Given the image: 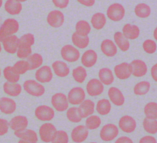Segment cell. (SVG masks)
Instances as JSON below:
<instances>
[{"label":"cell","instance_id":"1","mask_svg":"<svg viewBox=\"0 0 157 143\" xmlns=\"http://www.w3.org/2000/svg\"><path fill=\"white\" fill-rule=\"evenodd\" d=\"M24 90L29 95L34 97H40L44 94V86L34 80H28L23 83Z\"/></svg>","mask_w":157,"mask_h":143},{"label":"cell","instance_id":"2","mask_svg":"<svg viewBox=\"0 0 157 143\" xmlns=\"http://www.w3.org/2000/svg\"><path fill=\"white\" fill-rule=\"evenodd\" d=\"M118 133L119 129L115 124L108 123L102 127L99 135L102 141L109 142L115 139Z\"/></svg>","mask_w":157,"mask_h":143},{"label":"cell","instance_id":"3","mask_svg":"<svg viewBox=\"0 0 157 143\" xmlns=\"http://www.w3.org/2000/svg\"><path fill=\"white\" fill-rule=\"evenodd\" d=\"M51 103L54 108L59 112L67 110L69 107L67 97L62 92H57L53 94L51 99Z\"/></svg>","mask_w":157,"mask_h":143},{"label":"cell","instance_id":"4","mask_svg":"<svg viewBox=\"0 0 157 143\" xmlns=\"http://www.w3.org/2000/svg\"><path fill=\"white\" fill-rule=\"evenodd\" d=\"M125 14L124 7L119 3L111 4L107 10V15L109 19L114 22H118L123 18Z\"/></svg>","mask_w":157,"mask_h":143},{"label":"cell","instance_id":"5","mask_svg":"<svg viewBox=\"0 0 157 143\" xmlns=\"http://www.w3.org/2000/svg\"><path fill=\"white\" fill-rule=\"evenodd\" d=\"M36 117L40 121H48L55 117L54 110L48 105H40L35 109Z\"/></svg>","mask_w":157,"mask_h":143},{"label":"cell","instance_id":"6","mask_svg":"<svg viewBox=\"0 0 157 143\" xmlns=\"http://www.w3.org/2000/svg\"><path fill=\"white\" fill-rule=\"evenodd\" d=\"M61 55L64 60L69 62L77 61L80 55L78 50L70 44H66L61 48Z\"/></svg>","mask_w":157,"mask_h":143},{"label":"cell","instance_id":"7","mask_svg":"<svg viewBox=\"0 0 157 143\" xmlns=\"http://www.w3.org/2000/svg\"><path fill=\"white\" fill-rule=\"evenodd\" d=\"M86 94L84 89L81 87H74L72 88L67 94V100L72 105H79L85 99Z\"/></svg>","mask_w":157,"mask_h":143},{"label":"cell","instance_id":"8","mask_svg":"<svg viewBox=\"0 0 157 143\" xmlns=\"http://www.w3.org/2000/svg\"><path fill=\"white\" fill-rule=\"evenodd\" d=\"M56 131V128L54 125L51 123H45L42 124L39 130V136L42 141L44 142H50L52 137Z\"/></svg>","mask_w":157,"mask_h":143},{"label":"cell","instance_id":"9","mask_svg":"<svg viewBox=\"0 0 157 143\" xmlns=\"http://www.w3.org/2000/svg\"><path fill=\"white\" fill-rule=\"evenodd\" d=\"M118 126L123 132L131 133L135 131L137 123L135 119L131 116L124 115L119 120Z\"/></svg>","mask_w":157,"mask_h":143},{"label":"cell","instance_id":"10","mask_svg":"<svg viewBox=\"0 0 157 143\" xmlns=\"http://www.w3.org/2000/svg\"><path fill=\"white\" fill-rule=\"evenodd\" d=\"M47 21L50 26L54 28H59L64 23V15L60 10H53L48 14Z\"/></svg>","mask_w":157,"mask_h":143},{"label":"cell","instance_id":"11","mask_svg":"<svg viewBox=\"0 0 157 143\" xmlns=\"http://www.w3.org/2000/svg\"><path fill=\"white\" fill-rule=\"evenodd\" d=\"M89 134L88 129L84 125H77L71 132V139L76 143H81L85 141Z\"/></svg>","mask_w":157,"mask_h":143},{"label":"cell","instance_id":"12","mask_svg":"<svg viewBox=\"0 0 157 143\" xmlns=\"http://www.w3.org/2000/svg\"><path fill=\"white\" fill-rule=\"evenodd\" d=\"M86 89L89 96H97L103 92L104 87L99 80L93 78L88 82Z\"/></svg>","mask_w":157,"mask_h":143},{"label":"cell","instance_id":"13","mask_svg":"<svg viewBox=\"0 0 157 143\" xmlns=\"http://www.w3.org/2000/svg\"><path fill=\"white\" fill-rule=\"evenodd\" d=\"M36 80L42 83L50 82L53 78V73L51 68L48 65H44L37 70L35 73Z\"/></svg>","mask_w":157,"mask_h":143},{"label":"cell","instance_id":"14","mask_svg":"<svg viewBox=\"0 0 157 143\" xmlns=\"http://www.w3.org/2000/svg\"><path fill=\"white\" fill-rule=\"evenodd\" d=\"M132 75L136 77H142L146 75L148 71L147 64L142 60L135 59L130 63Z\"/></svg>","mask_w":157,"mask_h":143},{"label":"cell","instance_id":"15","mask_svg":"<svg viewBox=\"0 0 157 143\" xmlns=\"http://www.w3.org/2000/svg\"><path fill=\"white\" fill-rule=\"evenodd\" d=\"M9 123V128L14 132L21 131L26 129L28 125V118L23 115H17L13 117Z\"/></svg>","mask_w":157,"mask_h":143},{"label":"cell","instance_id":"16","mask_svg":"<svg viewBox=\"0 0 157 143\" xmlns=\"http://www.w3.org/2000/svg\"><path fill=\"white\" fill-rule=\"evenodd\" d=\"M17 104L15 100L7 97L0 98V111L6 115H10L15 112Z\"/></svg>","mask_w":157,"mask_h":143},{"label":"cell","instance_id":"17","mask_svg":"<svg viewBox=\"0 0 157 143\" xmlns=\"http://www.w3.org/2000/svg\"><path fill=\"white\" fill-rule=\"evenodd\" d=\"M95 104L90 99H85L77 107L78 112L82 118H87L94 112Z\"/></svg>","mask_w":157,"mask_h":143},{"label":"cell","instance_id":"18","mask_svg":"<svg viewBox=\"0 0 157 143\" xmlns=\"http://www.w3.org/2000/svg\"><path fill=\"white\" fill-rule=\"evenodd\" d=\"M114 73L116 76L120 80H126L132 75L130 64L127 62H123L117 65L114 67Z\"/></svg>","mask_w":157,"mask_h":143},{"label":"cell","instance_id":"19","mask_svg":"<svg viewBox=\"0 0 157 143\" xmlns=\"http://www.w3.org/2000/svg\"><path fill=\"white\" fill-rule=\"evenodd\" d=\"M0 29L8 36L13 35L19 29V23L14 18H7L3 22Z\"/></svg>","mask_w":157,"mask_h":143},{"label":"cell","instance_id":"20","mask_svg":"<svg viewBox=\"0 0 157 143\" xmlns=\"http://www.w3.org/2000/svg\"><path fill=\"white\" fill-rule=\"evenodd\" d=\"M108 96L110 101L116 106H121L124 103L125 99L124 95L116 87H110L109 89Z\"/></svg>","mask_w":157,"mask_h":143},{"label":"cell","instance_id":"21","mask_svg":"<svg viewBox=\"0 0 157 143\" xmlns=\"http://www.w3.org/2000/svg\"><path fill=\"white\" fill-rule=\"evenodd\" d=\"M19 44V38L15 35L8 36L3 42L2 45L6 52L13 54L16 53Z\"/></svg>","mask_w":157,"mask_h":143},{"label":"cell","instance_id":"22","mask_svg":"<svg viewBox=\"0 0 157 143\" xmlns=\"http://www.w3.org/2000/svg\"><path fill=\"white\" fill-rule=\"evenodd\" d=\"M98 60L97 53L93 49H88L82 55L81 62L83 65L87 68L93 67Z\"/></svg>","mask_w":157,"mask_h":143},{"label":"cell","instance_id":"23","mask_svg":"<svg viewBox=\"0 0 157 143\" xmlns=\"http://www.w3.org/2000/svg\"><path fill=\"white\" fill-rule=\"evenodd\" d=\"M16 137L25 140L29 143H37L38 141V136L36 131L31 129H25L21 131L14 132Z\"/></svg>","mask_w":157,"mask_h":143},{"label":"cell","instance_id":"24","mask_svg":"<svg viewBox=\"0 0 157 143\" xmlns=\"http://www.w3.org/2000/svg\"><path fill=\"white\" fill-rule=\"evenodd\" d=\"M52 66L55 74L59 77H66L69 74L70 69L69 67L66 63L63 61L56 60L52 63Z\"/></svg>","mask_w":157,"mask_h":143},{"label":"cell","instance_id":"25","mask_svg":"<svg viewBox=\"0 0 157 143\" xmlns=\"http://www.w3.org/2000/svg\"><path fill=\"white\" fill-rule=\"evenodd\" d=\"M101 49L102 53L107 57H113L117 53V47L115 44L110 39H104L101 44Z\"/></svg>","mask_w":157,"mask_h":143},{"label":"cell","instance_id":"26","mask_svg":"<svg viewBox=\"0 0 157 143\" xmlns=\"http://www.w3.org/2000/svg\"><path fill=\"white\" fill-rule=\"evenodd\" d=\"M123 35L128 39H136L140 35V30L137 25L127 23L123 28Z\"/></svg>","mask_w":157,"mask_h":143},{"label":"cell","instance_id":"27","mask_svg":"<svg viewBox=\"0 0 157 143\" xmlns=\"http://www.w3.org/2000/svg\"><path fill=\"white\" fill-rule=\"evenodd\" d=\"M4 92L12 97H17L21 92V86L17 83L5 82L3 85Z\"/></svg>","mask_w":157,"mask_h":143},{"label":"cell","instance_id":"28","mask_svg":"<svg viewBox=\"0 0 157 143\" xmlns=\"http://www.w3.org/2000/svg\"><path fill=\"white\" fill-rule=\"evenodd\" d=\"M100 81L105 85H110L114 81V76L112 71L109 68H102L99 71Z\"/></svg>","mask_w":157,"mask_h":143},{"label":"cell","instance_id":"29","mask_svg":"<svg viewBox=\"0 0 157 143\" xmlns=\"http://www.w3.org/2000/svg\"><path fill=\"white\" fill-rule=\"evenodd\" d=\"M4 9L10 15H18L22 10V5L16 0H7L5 2Z\"/></svg>","mask_w":157,"mask_h":143},{"label":"cell","instance_id":"30","mask_svg":"<svg viewBox=\"0 0 157 143\" xmlns=\"http://www.w3.org/2000/svg\"><path fill=\"white\" fill-rule=\"evenodd\" d=\"M113 38L116 44L118 46V47L121 51L126 52L129 49L130 46L129 41L123 36L121 32H116L114 34Z\"/></svg>","mask_w":157,"mask_h":143},{"label":"cell","instance_id":"31","mask_svg":"<svg viewBox=\"0 0 157 143\" xmlns=\"http://www.w3.org/2000/svg\"><path fill=\"white\" fill-rule=\"evenodd\" d=\"M92 26L96 30H101L106 23V18L104 14L98 12L94 14L91 19Z\"/></svg>","mask_w":157,"mask_h":143},{"label":"cell","instance_id":"32","mask_svg":"<svg viewBox=\"0 0 157 143\" xmlns=\"http://www.w3.org/2000/svg\"><path fill=\"white\" fill-rule=\"evenodd\" d=\"M111 104L108 99H102L98 101L96 109L98 113L101 115H108L111 110Z\"/></svg>","mask_w":157,"mask_h":143},{"label":"cell","instance_id":"33","mask_svg":"<svg viewBox=\"0 0 157 143\" xmlns=\"http://www.w3.org/2000/svg\"><path fill=\"white\" fill-rule=\"evenodd\" d=\"M27 59V62L29 65V70H35L39 68L43 63L42 56L38 53L31 54Z\"/></svg>","mask_w":157,"mask_h":143},{"label":"cell","instance_id":"34","mask_svg":"<svg viewBox=\"0 0 157 143\" xmlns=\"http://www.w3.org/2000/svg\"><path fill=\"white\" fill-rule=\"evenodd\" d=\"M72 41L73 44L80 49L86 48L90 43L89 37L82 36L78 35L76 32H74L72 35Z\"/></svg>","mask_w":157,"mask_h":143},{"label":"cell","instance_id":"35","mask_svg":"<svg viewBox=\"0 0 157 143\" xmlns=\"http://www.w3.org/2000/svg\"><path fill=\"white\" fill-rule=\"evenodd\" d=\"M3 75L5 79L9 83H17L20 80V75H18L12 66H7L3 70Z\"/></svg>","mask_w":157,"mask_h":143},{"label":"cell","instance_id":"36","mask_svg":"<svg viewBox=\"0 0 157 143\" xmlns=\"http://www.w3.org/2000/svg\"><path fill=\"white\" fill-rule=\"evenodd\" d=\"M91 31L90 25L85 20H80L75 25V32L80 36H87Z\"/></svg>","mask_w":157,"mask_h":143},{"label":"cell","instance_id":"37","mask_svg":"<svg viewBox=\"0 0 157 143\" xmlns=\"http://www.w3.org/2000/svg\"><path fill=\"white\" fill-rule=\"evenodd\" d=\"M143 127L147 133L155 134L157 133V120L145 117L143 120Z\"/></svg>","mask_w":157,"mask_h":143},{"label":"cell","instance_id":"38","mask_svg":"<svg viewBox=\"0 0 157 143\" xmlns=\"http://www.w3.org/2000/svg\"><path fill=\"white\" fill-rule=\"evenodd\" d=\"M134 12L138 17L147 18L151 14V9L145 3H139L135 7Z\"/></svg>","mask_w":157,"mask_h":143},{"label":"cell","instance_id":"39","mask_svg":"<svg viewBox=\"0 0 157 143\" xmlns=\"http://www.w3.org/2000/svg\"><path fill=\"white\" fill-rule=\"evenodd\" d=\"M72 76L76 82L82 83L87 76L86 70L83 67L78 66L72 70Z\"/></svg>","mask_w":157,"mask_h":143},{"label":"cell","instance_id":"40","mask_svg":"<svg viewBox=\"0 0 157 143\" xmlns=\"http://www.w3.org/2000/svg\"><path fill=\"white\" fill-rule=\"evenodd\" d=\"M150 83L147 81H142L137 83L134 87V93L137 96H143L148 92Z\"/></svg>","mask_w":157,"mask_h":143},{"label":"cell","instance_id":"41","mask_svg":"<svg viewBox=\"0 0 157 143\" xmlns=\"http://www.w3.org/2000/svg\"><path fill=\"white\" fill-rule=\"evenodd\" d=\"M101 124V119L98 115H90L85 121V126L88 129L93 130L98 128Z\"/></svg>","mask_w":157,"mask_h":143},{"label":"cell","instance_id":"42","mask_svg":"<svg viewBox=\"0 0 157 143\" xmlns=\"http://www.w3.org/2000/svg\"><path fill=\"white\" fill-rule=\"evenodd\" d=\"M144 113L145 117L149 118H157V104L155 102L147 103L144 107Z\"/></svg>","mask_w":157,"mask_h":143},{"label":"cell","instance_id":"43","mask_svg":"<svg viewBox=\"0 0 157 143\" xmlns=\"http://www.w3.org/2000/svg\"><path fill=\"white\" fill-rule=\"evenodd\" d=\"M17 55L21 59L28 58L32 53L31 46L25 44L19 43L17 51L16 52Z\"/></svg>","mask_w":157,"mask_h":143},{"label":"cell","instance_id":"44","mask_svg":"<svg viewBox=\"0 0 157 143\" xmlns=\"http://www.w3.org/2000/svg\"><path fill=\"white\" fill-rule=\"evenodd\" d=\"M68 134L63 130H56L51 141L52 143H68Z\"/></svg>","mask_w":157,"mask_h":143},{"label":"cell","instance_id":"45","mask_svg":"<svg viewBox=\"0 0 157 143\" xmlns=\"http://www.w3.org/2000/svg\"><path fill=\"white\" fill-rule=\"evenodd\" d=\"M13 68L18 75H23L29 70V65L26 60H20L17 61L13 66Z\"/></svg>","mask_w":157,"mask_h":143},{"label":"cell","instance_id":"46","mask_svg":"<svg viewBox=\"0 0 157 143\" xmlns=\"http://www.w3.org/2000/svg\"><path fill=\"white\" fill-rule=\"evenodd\" d=\"M66 116L67 119L72 123H79L82 119L78 112L77 107H72L67 109Z\"/></svg>","mask_w":157,"mask_h":143},{"label":"cell","instance_id":"47","mask_svg":"<svg viewBox=\"0 0 157 143\" xmlns=\"http://www.w3.org/2000/svg\"><path fill=\"white\" fill-rule=\"evenodd\" d=\"M142 46L145 52L149 54H152L156 51V44L152 39H146L143 43Z\"/></svg>","mask_w":157,"mask_h":143},{"label":"cell","instance_id":"48","mask_svg":"<svg viewBox=\"0 0 157 143\" xmlns=\"http://www.w3.org/2000/svg\"><path fill=\"white\" fill-rule=\"evenodd\" d=\"M35 42L34 36L31 33H26L19 38V43L25 44L32 46Z\"/></svg>","mask_w":157,"mask_h":143},{"label":"cell","instance_id":"49","mask_svg":"<svg viewBox=\"0 0 157 143\" xmlns=\"http://www.w3.org/2000/svg\"><path fill=\"white\" fill-rule=\"evenodd\" d=\"M9 129V121L4 118H0V136L7 133Z\"/></svg>","mask_w":157,"mask_h":143},{"label":"cell","instance_id":"50","mask_svg":"<svg viewBox=\"0 0 157 143\" xmlns=\"http://www.w3.org/2000/svg\"><path fill=\"white\" fill-rule=\"evenodd\" d=\"M52 2L56 7L64 9L68 6L69 0H52Z\"/></svg>","mask_w":157,"mask_h":143},{"label":"cell","instance_id":"51","mask_svg":"<svg viewBox=\"0 0 157 143\" xmlns=\"http://www.w3.org/2000/svg\"><path fill=\"white\" fill-rule=\"evenodd\" d=\"M139 143H157L156 142V139H155V137L152 136H145L142 137Z\"/></svg>","mask_w":157,"mask_h":143},{"label":"cell","instance_id":"52","mask_svg":"<svg viewBox=\"0 0 157 143\" xmlns=\"http://www.w3.org/2000/svg\"><path fill=\"white\" fill-rule=\"evenodd\" d=\"M115 143H134L132 140L127 136H121L118 137Z\"/></svg>","mask_w":157,"mask_h":143},{"label":"cell","instance_id":"53","mask_svg":"<svg viewBox=\"0 0 157 143\" xmlns=\"http://www.w3.org/2000/svg\"><path fill=\"white\" fill-rule=\"evenodd\" d=\"M80 4L86 6V7H91L95 3V0H77Z\"/></svg>","mask_w":157,"mask_h":143},{"label":"cell","instance_id":"54","mask_svg":"<svg viewBox=\"0 0 157 143\" xmlns=\"http://www.w3.org/2000/svg\"><path fill=\"white\" fill-rule=\"evenodd\" d=\"M151 75L155 81H157V64H155L151 68Z\"/></svg>","mask_w":157,"mask_h":143},{"label":"cell","instance_id":"55","mask_svg":"<svg viewBox=\"0 0 157 143\" xmlns=\"http://www.w3.org/2000/svg\"><path fill=\"white\" fill-rule=\"evenodd\" d=\"M8 36H7L1 29H0V42H3Z\"/></svg>","mask_w":157,"mask_h":143},{"label":"cell","instance_id":"56","mask_svg":"<svg viewBox=\"0 0 157 143\" xmlns=\"http://www.w3.org/2000/svg\"><path fill=\"white\" fill-rule=\"evenodd\" d=\"M18 143H29V142H28V141H25V140L20 139V140L18 142Z\"/></svg>","mask_w":157,"mask_h":143},{"label":"cell","instance_id":"57","mask_svg":"<svg viewBox=\"0 0 157 143\" xmlns=\"http://www.w3.org/2000/svg\"><path fill=\"white\" fill-rule=\"evenodd\" d=\"M154 38L155 39H157V36H156V28L154 30Z\"/></svg>","mask_w":157,"mask_h":143},{"label":"cell","instance_id":"58","mask_svg":"<svg viewBox=\"0 0 157 143\" xmlns=\"http://www.w3.org/2000/svg\"><path fill=\"white\" fill-rule=\"evenodd\" d=\"M16 1H18L20 2H25V1H26L27 0H16Z\"/></svg>","mask_w":157,"mask_h":143},{"label":"cell","instance_id":"59","mask_svg":"<svg viewBox=\"0 0 157 143\" xmlns=\"http://www.w3.org/2000/svg\"><path fill=\"white\" fill-rule=\"evenodd\" d=\"M2 5V0H0V8Z\"/></svg>","mask_w":157,"mask_h":143},{"label":"cell","instance_id":"60","mask_svg":"<svg viewBox=\"0 0 157 143\" xmlns=\"http://www.w3.org/2000/svg\"><path fill=\"white\" fill-rule=\"evenodd\" d=\"M1 50H2V46H1V44L0 43V52H1Z\"/></svg>","mask_w":157,"mask_h":143},{"label":"cell","instance_id":"61","mask_svg":"<svg viewBox=\"0 0 157 143\" xmlns=\"http://www.w3.org/2000/svg\"><path fill=\"white\" fill-rule=\"evenodd\" d=\"M1 68H0V77H1Z\"/></svg>","mask_w":157,"mask_h":143},{"label":"cell","instance_id":"62","mask_svg":"<svg viewBox=\"0 0 157 143\" xmlns=\"http://www.w3.org/2000/svg\"><path fill=\"white\" fill-rule=\"evenodd\" d=\"M90 143H97V142H91Z\"/></svg>","mask_w":157,"mask_h":143}]
</instances>
